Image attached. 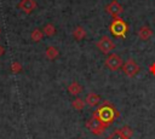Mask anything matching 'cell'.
Wrapping results in <instances>:
<instances>
[{
  "label": "cell",
  "mask_w": 155,
  "mask_h": 139,
  "mask_svg": "<svg viewBox=\"0 0 155 139\" xmlns=\"http://www.w3.org/2000/svg\"><path fill=\"white\" fill-rule=\"evenodd\" d=\"M93 115H94L96 117H98L102 122L109 124V123H111V122L119 116V112L116 111V109H115L111 104H109L108 102H104V104H103L101 108H98V109L93 112Z\"/></svg>",
  "instance_id": "obj_1"
},
{
  "label": "cell",
  "mask_w": 155,
  "mask_h": 139,
  "mask_svg": "<svg viewBox=\"0 0 155 139\" xmlns=\"http://www.w3.org/2000/svg\"><path fill=\"white\" fill-rule=\"evenodd\" d=\"M109 30L115 37H126L127 24L121 18H114V21L109 25Z\"/></svg>",
  "instance_id": "obj_2"
},
{
  "label": "cell",
  "mask_w": 155,
  "mask_h": 139,
  "mask_svg": "<svg viewBox=\"0 0 155 139\" xmlns=\"http://www.w3.org/2000/svg\"><path fill=\"white\" fill-rule=\"evenodd\" d=\"M86 127H87L88 131H91L93 134L99 135V134H102V133L105 131V128L108 127V124L104 123V122H102L98 117H96V116L93 115V116L86 122Z\"/></svg>",
  "instance_id": "obj_3"
},
{
  "label": "cell",
  "mask_w": 155,
  "mask_h": 139,
  "mask_svg": "<svg viewBox=\"0 0 155 139\" xmlns=\"http://www.w3.org/2000/svg\"><path fill=\"white\" fill-rule=\"evenodd\" d=\"M97 47H98V50H99L102 53L107 54V53H110V52L115 48V44H114V41H113L108 35H103V36L97 41Z\"/></svg>",
  "instance_id": "obj_4"
},
{
  "label": "cell",
  "mask_w": 155,
  "mask_h": 139,
  "mask_svg": "<svg viewBox=\"0 0 155 139\" xmlns=\"http://www.w3.org/2000/svg\"><path fill=\"white\" fill-rule=\"evenodd\" d=\"M122 64H124L122 58H121L119 54H116V53L109 54V56L107 57V59H105V66H107L109 70H111V71L119 70L120 68H122Z\"/></svg>",
  "instance_id": "obj_5"
},
{
  "label": "cell",
  "mask_w": 155,
  "mask_h": 139,
  "mask_svg": "<svg viewBox=\"0 0 155 139\" xmlns=\"http://www.w3.org/2000/svg\"><path fill=\"white\" fill-rule=\"evenodd\" d=\"M122 71L126 76L133 77L139 73V65L136 63V60L128 59V60H126V63L122 64Z\"/></svg>",
  "instance_id": "obj_6"
},
{
  "label": "cell",
  "mask_w": 155,
  "mask_h": 139,
  "mask_svg": "<svg viewBox=\"0 0 155 139\" xmlns=\"http://www.w3.org/2000/svg\"><path fill=\"white\" fill-rule=\"evenodd\" d=\"M105 11H107L110 16H113L114 18H119V17L121 16V13H122L124 8H122V6L120 5V2H119V1L113 0L111 2H109V4L107 5Z\"/></svg>",
  "instance_id": "obj_7"
},
{
  "label": "cell",
  "mask_w": 155,
  "mask_h": 139,
  "mask_svg": "<svg viewBox=\"0 0 155 139\" xmlns=\"http://www.w3.org/2000/svg\"><path fill=\"white\" fill-rule=\"evenodd\" d=\"M35 7H36L35 0H21L19 2V8L25 13H30L31 11L35 10Z\"/></svg>",
  "instance_id": "obj_8"
},
{
  "label": "cell",
  "mask_w": 155,
  "mask_h": 139,
  "mask_svg": "<svg viewBox=\"0 0 155 139\" xmlns=\"http://www.w3.org/2000/svg\"><path fill=\"white\" fill-rule=\"evenodd\" d=\"M151 35H153V30L148 25H142L138 29V36H139L140 40L147 41V40H149L151 37Z\"/></svg>",
  "instance_id": "obj_9"
},
{
  "label": "cell",
  "mask_w": 155,
  "mask_h": 139,
  "mask_svg": "<svg viewBox=\"0 0 155 139\" xmlns=\"http://www.w3.org/2000/svg\"><path fill=\"white\" fill-rule=\"evenodd\" d=\"M99 102H101V97H99L98 94L93 93V92L88 93V94L86 95V98H85V103H86L88 106H97V105L99 104Z\"/></svg>",
  "instance_id": "obj_10"
},
{
  "label": "cell",
  "mask_w": 155,
  "mask_h": 139,
  "mask_svg": "<svg viewBox=\"0 0 155 139\" xmlns=\"http://www.w3.org/2000/svg\"><path fill=\"white\" fill-rule=\"evenodd\" d=\"M68 92L71 94V95H79L81 92H82V86L79 83V82H76V81H73L69 86H68Z\"/></svg>",
  "instance_id": "obj_11"
},
{
  "label": "cell",
  "mask_w": 155,
  "mask_h": 139,
  "mask_svg": "<svg viewBox=\"0 0 155 139\" xmlns=\"http://www.w3.org/2000/svg\"><path fill=\"white\" fill-rule=\"evenodd\" d=\"M45 56H46V58H48L50 60H54V59L59 56V51H58V48L54 47V46H48V47L46 48V51H45Z\"/></svg>",
  "instance_id": "obj_12"
},
{
  "label": "cell",
  "mask_w": 155,
  "mask_h": 139,
  "mask_svg": "<svg viewBox=\"0 0 155 139\" xmlns=\"http://www.w3.org/2000/svg\"><path fill=\"white\" fill-rule=\"evenodd\" d=\"M86 35H87V33H86V30H85L81 25L76 27V28L73 30V36H74V39L78 40V41L84 40V39L86 37Z\"/></svg>",
  "instance_id": "obj_13"
},
{
  "label": "cell",
  "mask_w": 155,
  "mask_h": 139,
  "mask_svg": "<svg viewBox=\"0 0 155 139\" xmlns=\"http://www.w3.org/2000/svg\"><path fill=\"white\" fill-rule=\"evenodd\" d=\"M85 105H86L85 100H84V99H81V98H79V97H78V98H75V99L71 102V106H73V109L79 110V111L84 110Z\"/></svg>",
  "instance_id": "obj_14"
},
{
  "label": "cell",
  "mask_w": 155,
  "mask_h": 139,
  "mask_svg": "<svg viewBox=\"0 0 155 139\" xmlns=\"http://www.w3.org/2000/svg\"><path fill=\"white\" fill-rule=\"evenodd\" d=\"M42 31H44V35H46V36H53L56 34V28L52 23H47L42 28Z\"/></svg>",
  "instance_id": "obj_15"
},
{
  "label": "cell",
  "mask_w": 155,
  "mask_h": 139,
  "mask_svg": "<svg viewBox=\"0 0 155 139\" xmlns=\"http://www.w3.org/2000/svg\"><path fill=\"white\" fill-rule=\"evenodd\" d=\"M44 37V31L42 30H40V29H34L33 31H31V34H30V39L33 40V41H35V42H39V41H41V39Z\"/></svg>",
  "instance_id": "obj_16"
},
{
  "label": "cell",
  "mask_w": 155,
  "mask_h": 139,
  "mask_svg": "<svg viewBox=\"0 0 155 139\" xmlns=\"http://www.w3.org/2000/svg\"><path fill=\"white\" fill-rule=\"evenodd\" d=\"M125 138H127V139H130L132 135H133V131L130 128V127H127V126H125V127H122V128H120V129H117Z\"/></svg>",
  "instance_id": "obj_17"
},
{
  "label": "cell",
  "mask_w": 155,
  "mask_h": 139,
  "mask_svg": "<svg viewBox=\"0 0 155 139\" xmlns=\"http://www.w3.org/2000/svg\"><path fill=\"white\" fill-rule=\"evenodd\" d=\"M11 70H12V73H19L22 70V64L19 62H13L11 64Z\"/></svg>",
  "instance_id": "obj_18"
},
{
  "label": "cell",
  "mask_w": 155,
  "mask_h": 139,
  "mask_svg": "<svg viewBox=\"0 0 155 139\" xmlns=\"http://www.w3.org/2000/svg\"><path fill=\"white\" fill-rule=\"evenodd\" d=\"M107 139H127V138H125L119 131H115L114 133H111Z\"/></svg>",
  "instance_id": "obj_19"
},
{
  "label": "cell",
  "mask_w": 155,
  "mask_h": 139,
  "mask_svg": "<svg viewBox=\"0 0 155 139\" xmlns=\"http://www.w3.org/2000/svg\"><path fill=\"white\" fill-rule=\"evenodd\" d=\"M149 70H150V73H151L153 75H155V63H153V64L149 66Z\"/></svg>",
  "instance_id": "obj_20"
},
{
  "label": "cell",
  "mask_w": 155,
  "mask_h": 139,
  "mask_svg": "<svg viewBox=\"0 0 155 139\" xmlns=\"http://www.w3.org/2000/svg\"><path fill=\"white\" fill-rule=\"evenodd\" d=\"M4 53H5V47H4L2 45H0V57H1Z\"/></svg>",
  "instance_id": "obj_21"
},
{
  "label": "cell",
  "mask_w": 155,
  "mask_h": 139,
  "mask_svg": "<svg viewBox=\"0 0 155 139\" xmlns=\"http://www.w3.org/2000/svg\"><path fill=\"white\" fill-rule=\"evenodd\" d=\"M0 34H1V29H0Z\"/></svg>",
  "instance_id": "obj_22"
},
{
  "label": "cell",
  "mask_w": 155,
  "mask_h": 139,
  "mask_svg": "<svg viewBox=\"0 0 155 139\" xmlns=\"http://www.w3.org/2000/svg\"><path fill=\"white\" fill-rule=\"evenodd\" d=\"M78 139H81V138H78Z\"/></svg>",
  "instance_id": "obj_23"
}]
</instances>
